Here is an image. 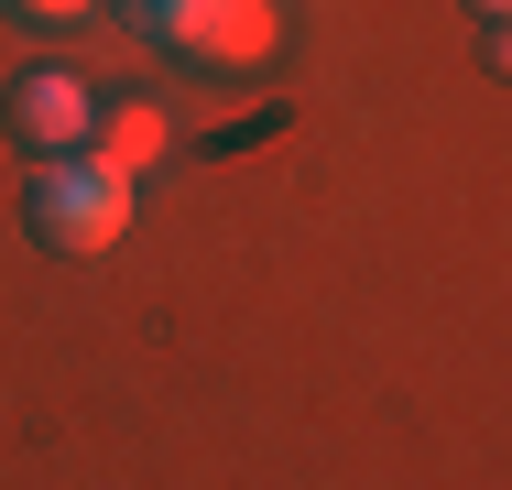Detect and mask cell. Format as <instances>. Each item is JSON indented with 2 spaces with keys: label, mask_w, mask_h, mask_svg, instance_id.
<instances>
[{
  "label": "cell",
  "mask_w": 512,
  "mask_h": 490,
  "mask_svg": "<svg viewBox=\"0 0 512 490\" xmlns=\"http://www.w3.org/2000/svg\"><path fill=\"white\" fill-rule=\"evenodd\" d=\"M142 33L175 55H207V66H262L284 22H273V0H142Z\"/></svg>",
  "instance_id": "7a4b0ae2"
},
{
  "label": "cell",
  "mask_w": 512,
  "mask_h": 490,
  "mask_svg": "<svg viewBox=\"0 0 512 490\" xmlns=\"http://www.w3.org/2000/svg\"><path fill=\"white\" fill-rule=\"evenodd\" d=\"M22 22H88V0H11Z\"/></svg>",
  "instance_id": "5b68a950"
},
{
  "label": "cell",
  "mask_w": 512,
  "mask_h": 490,
  "mask_svg": "<svg viewBox=\"0 0 512 490\" xmlns=\"http://www.w3.org/2000/svg\"><path fill=\"white\" fill-rule=\"evenodd\" d=\"M491 66H502V77H512V22H491Z\"/></svg>",
  "instance_id": "8992f818"
},
{
  "label": "cell",
  "mask_w": 512,
  "mask_h": 490,
  "mask_svg": "<svg viewBox=\"0 0 512 490\" xmlns=\"http://www.w3.org/2000/svg\"><path fill=\"white\" fill-rule=\"evenodd\" d=\"M469 11H480V22H512V0H469Z\"/></svg>",
  "instance_id": "52a82bcc"
},
{
  "label": "cell",
  "mask_w": 512,
  "mask_h": 490,
  "mask_svg": "<svg viewBox=\"0 0 512 490\" xmlns=\"http://www.w3.org/2000/svg\"><path fill=\"white\" fill-rule=\"evenodd\" d=\"M88 153H99V164H120V175H142V164L164 153V109H142V98L99 109V120H88Z\"/></svg>",
  "instance_id": "277c9868"
},
{
  "label": "cell",
  "mask_w": 512,
  "mask_h": 490,
  "mask_svg": "<svg viewBox=\"0 0 512 490\" xmlns=\"http://www.w3.org/2000/svg\"><path fill=\"white\" fill-rule=\"evenodd\" d=\"M88 120H99V88H88L77 66H22V77H11V131H22L33 153H77Z\"/></svg>",
  "instance_id": "3957f363"
},
{
  "label": "cell",
  "mask_w": 512,
  "mask_h": 490,
  "mask_svg": "<svg viewBox=\"0 0 512 490\" xmlns=\"http://www.w3.org/2000/svg\"><path fill=\"white\" fill-rule=\"evenodd\" d=\"M22 229H33L55 262H99V251H120V229H131V175L99 164L88 142H77V153H33Z\"/></svg>",
  "instance_id": "6da1fadb"
}]
</instances>
